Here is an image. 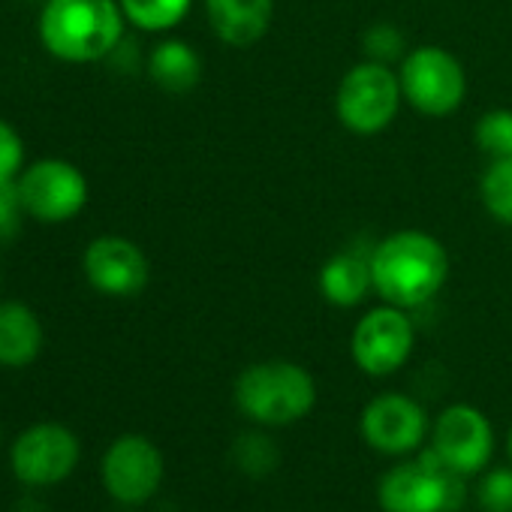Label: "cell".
<instances>
[{
  "label": "cell",
  "mask_w": 512,
  "mask_h": 512,
  "mask_svg": "<svg viewBox=\"0 0 512 512\" xmlns=\"http://www.w3.org/2000/svg\"><path fill=\"white\" fill-rule=\"evenodd\" d=\"M479 506L485 512H512V470L497 467L479 482Z\"/></svg>",
  "instance_id": "603a6c76"
},
{
  "label": "cell",
  "mask_w": 512,
  "mask_h": 512,
  "mask_svg": "<svg viewBox=\"0 0 512 512\" xmlns=\"http://www.w3.org/2000/svg\"><path fill=\"white\" fill-rule=\"evenodd\" d=\"M25 163V145L22 136L0 118V184L4 181H16Z\"/></svg>",
  "instance_id": "d4e9b609"
},
{
  "label": "cell",
  "mask_w": 512,
  "mask_h": 512,
  "mask_svg": "<svg viewBox=\"0 0 512 512\" xmlns=\"http://www.w3.org/2000/svg\"><path fill=\"white\" fill-rule=\"evenodd\" d=\"M473 142L491 160L512 157V109L482 112L473 124Z\"/></svg>",
  "instance_id": "ffe728a7"
},
{
  "label": "cell",
  "mask_w": 512,
  "mask_h": 512,
  "mask_svg": "<svg viewBox=\"0 0 512 512\" xmlns=\"http://www.w3.org/2000/svg\"><path fill=\"white\" fill-rule=\"evenodd\" d=\"M506 452H509V461H512V428H509V437H506Z\"/></svg>",
  "instance_id": "484cf974"
},
{
  "label": "cell",
  "mask_w": 512,
  "mask_h": 512,
  "mask_svg": "<svg viewBox=\"0 0 512 512\" xmlns=\"http://www.w3.org/2000/svg\"><path fill=\"white\" fill-rule=\"evenodd\" d=\"M407 37L398 25L392 22H374L365 28L362 34V55L365 61H377V64H401L407 55Z\"/></svg>",
  "instance_id": "44dd1931"
},
{
  "label": "cell",
  "mask_w": 512,
  "mask_h": 512,
  "mask_svg": "<svg viewBox=\"0 0 512 512\" xmlns=\"http://www.w3.org/2000/svg\"><path fill=\"white\" fill-rule=\"evenodd\" d=\"M431 449L440 455L443 464H449L455 473H479L494 449V431L482 410L470 404H452L446 407L431 434Z\"/></svg>",
  "instance_id": "7c38bea8"
},
{
  "label": "cell",
  "mask_w": 512,
  "mask_h": 512,
  "mask_svg": "<svg viewBox=\"0 0 512 512\" xmlns=\"http://www.w3.org/2000/svg\"><path fill=\"white\" fill-rule=\"evenodd\" d=\"M235 407L256 425H293L305 419L317 404V383L308 368L287 362V359H269L247 365L235 377Z\"/></svg>",
  "instance_id": "3957f363"
},
{
  "label": "cell",
  "mask_w": 512,
  "mask_h": 512,
  "mask_svg": "<svg viewBox=\"0 0 512 512\" xmlns=\"http://www.w3.org/2000/svg\"><path fill=\"white\" fill-rule=\"evenodd\" d=\"M22 217H28V211L22 205L19 184L4 181L0 184V244H10L22 232Z\"/></svg>",
  "instance_id": "cb8c5ba5"
},
{
  "label": "cell",
  "mask_w": 512,
  "mask_h": 512,
  "mask_svg": "<svg viewBox=\"0 0 512 512\" xmlns=\"http://www.w3.org/2000/svg\"><path fill=\"white\" fill-rule=\"evenodd\" d=\"M205 19L220 43L247 49L269 34L275 0H205Z\"/></svg>",
  "instance_id": "5bb4252c"
},
{
  "label": "cell",
  "mask_w": 512,
  "mask_h": 512,
  "mask_svg": "<svg viewBox=\"0 0 512 512\" xmlns=\"http://www.w3.org/2000/svg\"><path fill=\"white\" fill-rule=\"evenodd\" d=\"M479 199L497 223L512 226V157L488 163L479 181Z\"/></svg>",
  "instance_id": "d6986e66"
},
{
  "label": "cell",
  "mask_w": 512,
  "mask_h": 512,
  "mask_svg": "<svg viewBox=\"0 0 512 512\" xmlns=\"http://www.w3.org/2000/svg\"><path fill=\"white\" fill-rule=\"evenodd\" d=\"M16 184L28 217L40 223H67L88 202V181L82 169L58 157L28 166L19 172Z\"/></svg>",
  "instance_id": "ba28073f"
},
{
  "label": "cell",
  "mask_w": 512,
  "mask_h": 512,
  "mask_svg": "<svg viewBox=\"0 0 512 512\" xmlns=\"http://www.w3.org/2000/svg\"><path fill=\"white\" fill-rule=\"evenodd\" d=\"M404 103L398 70L377 61L350 67L335 91V118L353 136H377L392 127Z\"/></svg>",
  "instance_id": "277c9868"
},
{
  "label": "cell",
  "mask_w": 512,
  "mask_h": 512,
  "mask_svg": "<svg viewBox=\"0 0 512 512\" xmlns=\"http://www.w3.org/2000/svg\"><path fill=\"white\" fill-rule=\"evenodd\" d=\"M43 350L40 317L22 302H0V365L25 368Z\"/></svg>",
  "instance_id": "2e32d148"
},
{
  "label": "cell",
  "mask_w": 512,
  "mask_h": 512,
  "mask_svg": "<svg viewBox=\"0 0 512 512\" xmlns=\"http://www.w3.org/2000/svg\"><path fill=\"white\" fill-rule=\"evenodd\" d=\"M404 103L425 118H446L467 97L464 64L443 46H416L398 64Z\"/></svg>",
  "instance_id": "8992f818"
},
{
  "label": "cell",
  "mask_w": 512,
  "mask_h": 512,
  "mask_svg": "<svg viewBox=\"0 0 512 512\" xmlns=\"http://www.w3.org/2000/svg\"><path fill=\"white\" fill-rule=\"evenodd\" d=\"M118 4L133 28L148 34H163L187 19L193 0H118Z\"/></svg>",
  "instance_id": "ac0fdd59"
},
{
  "label": "cell",
  "mask_w": 512,
  "mask_h": 512,
  "mask_svg": "<svg viewBox=\"0 0 512 512\" xmlns=\"http://www.w3.org/2000/svg\"><path fill=\"white\" fill-rule=\"evenodd\" d=\"M461 494V473L443 464L434 449L392 467L377 485L383 512H449L461 503Z\"/></svg>",
  "instance_id": "5b68a950"
},
{
  "label": "cell",
  "mask_w": 512,
  "mask_h": 512,
  "mask_svg": "<svg viewBox=\"0 0 512 512\" xmlns=\"http://www.w3.org/2000/svg\"><path fill=\"white\" fill-rule=\"evenodd\" d=\"M148 76L166 94H187L202 79V58L184 40H163L148 55Z\"/></svg>",
  "instance_id": "e0dca14e"
},
{
  "label": "cell",
  "mask_w": 512,
  "mask_h": 512,
  "mask_svg": "<svg viewBox=\"0 0 512 512\" xmlns=\"http://www.w3.org/2000/svg\"><path fill=\"white\" fill-rule=\"evenodd\" d=\"M160 482H163V455L148 437L124 434L106 449L103 485L118 503L139 506L157 494Z\"/></svg>",
  "instance_id": "30bf717a"
},
{
  "label": "cell",
  "mask_w": 512,
  "mask_h": 512,
  "mask_svg": "<svg viewBox=\"0 0 512 512\" xmlns=\"http://www.w3.org/2000/svg\"><path fill=\"white\" fill-rule=\"evenodd\" d=\"M232 458L247 476H266L278 467V446L266 434H241L232 446Z\"/></svg>",
  "instance_id": "7402d4cb"
},
{
  "label": "cell",
  "mask_w": 512,
  "mask_h": 512,
  "mask_svg": "<svg viewBox=\"0 0 512 512\" xmlns=\"http://www.w3.org/2000/svg\"><path fill=\"white\" fill-rule=\"evenodd\" d=\"M413 344L416 329L410 314L383 302L356 323L350 338V356L356 368L368 377H389L407 365V359L413 356Z\"/></svg>",
  "instance_id": "52a82bcc"
},
{
  "label": "cell",
  "mask_w": 512,
  "mask_h": 512,
  "mask_svg": "<svg viewBox=\"0 0 512 512\" xmlns=\"http://www.w3.org/2000/svg\"><path fill=\"white\" fill-rule=\"evenodd\" d=\"M88 284L112 299L139 296L148 287L151 266L145 250L124 235H100L88 244L82 256Z\"/></svg>",
  "instance_id": "8fae6325"
},
{
  "label": "cell",
  "mask_w": 512,
  "mask_h": 512,
  "mask_svg": "<svg viewBox=\"0 0 512 512\" xmlns=\"http://www.w3.org/2000/svg\"><path fill=\"white\" fill-rule=\"evenodd\" d=\"M374 293L395 308L428 305L449 278V253L440 238L422 229H398L371 247Z\"/></svg>",
  "instance_id": "6da1fadb"
},
{
  "label": "cell",
  "mask_w": 512,
  "mask_h": 512,
  "mask_svg": "<svg viewBox=\"0 0 512 512\" xmlns=\"http://www.w3.org/2000/svg\"><path fill=\"white\" fill-rule=\"evenodd\" d=\"M359 428L371 449L383 455H407L422 443L428 431V416L422 404L410 395L383 392L365 404Z\"/></svg>",
  "instance_id": "4fadbf2b"
},
{
  "label": "cell",
  "mask_w": 512,
  "mask_h": 512,
  "mask_svg": "<svg viewBox=\"0 0 512 512\" xmlns=\"http://www.w3.org/2000/svg\"><path fill=\"white\" fill-rule=\"evenodd\" d=\"M124 10L118 0H46L40 40L67 64H94L124 43Z\"/></svg>",
  "instance_id": "7a4b0ae2"
},
{
  "label": "cell",
  "mask_w": 512,
  "mask_h": 512,
  "mask_svg": "<svg viewBox=\"0 0 512 512\" xmlns=\"http://www.w3.org/2000/svg\"><path fill=\"white\" fill-rule=\"evenodd\" d=\"M10 461L19 482L34 488L58 485L73 473L79 461V440L67 425L40 422L19 434Z\"/></svg>",
  "instance_id": "9c48e42d"
},
{
  "label": "cell",
  "mask_w": 512,
  "mask_h": 512,
  "mask_svg": "<svg viewBox=\"0 0 512 512\" xmlns=\"http://www.w3.org/2000/svg\"><path fill=\"white\" fill-rule=\"evenodd\" d=\"M317 287L323 299L335 308H356L365 302L368 293H374L371 278V250L362 253L356 247L338 250L323 263L317 275Z\"/></svg>",
  "instance_id": "9a60e30c"
}]
</instances>
